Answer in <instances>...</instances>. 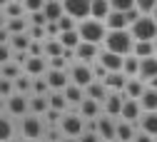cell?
I'll return each mask as SVG.
<instances>
[{"mask_svg":"<svg viewBox=\"0 0 157 142\" xmlns=\"http://www.w3.org/2000/svg\"><path fill=\"white\" fill-rule=\"evenodd\" d=\"M57 28H60V33L77 30V20H75V17H70V15H63L60 20H57Z\"/></svg>","mask_w":157,"mask_h":142,"instance_id":"40","label":"cell"},{"mask_svg":"<svg viewBox=\"0 0 157 142\" xmlns=\"http://www.w3.org/2000/svg\"><path fill=\"white\" fill-rule=\"evenodd\" d=\"M48 102H50V107L52 110H57V112H65L67 110V97L60 92V90H50V95H48Z\"/></svg>","mask_w":157,"mask_h":142,"instance_id":"29","label":"cell"},{"mask_svg":"<svg viewBox=\"0 0 157 142\" xmlns=\"http://www.w3.org/2000/svg\"><path fill=\"white\" fill-rule=\"evenodd\" d=\"M60 127H63V135L65 137H80L82 130H85V122H82V117L75 115V112H63Z\"/></svg>","mask_w":157,"mask_h":142,"instance_id":"5","label":"cell"},{"mask_svg":"<svg viewBox=\"0 0 157 142\" xmlns=\"http://www.w3.org/2000/svg\"><path fill=\"white\" fill-rule=\"evenodd\" d=\"M102 137L97 135V132H90V130H82V135L77 137V142H100Z\"/></svg>","mask_w":157,"mask_h":142,"instance_id":"49","label":"cell"},{"mask_svg":"<svg viewBox=\"0 0 157 142\" xmlns=\"http://www.w3.org/2000/svg\"><path fill=\"white\" fill-rule=\"evenodd\" d=\"M65 142H77V137H67V140H65Z\"/></svg>","mask_w":157,"mask_h":142,"instance_id":"60","label":"cell"},{"mask_svg":"<svg viewBox=\"0 0 157 142\" xmlns=\"http://www.w3.org/2000/svg\"><path fill=\"white\" fill-rule=\"evenodd\" d=\"M110 8L120 10V13H127L130 8H135V0H110Z\"/></svg>","mask_w":157,"mask_h":142,"instance_id":"42","label":"cell"},{"mask_svg":"<svg viewBox=\"0 0 157 142\" xmlns=\"http://www.w3.org/2000/svg\"><path fill=\"white\" fill-rule=\"evenodd\" d=\"M100 142H107V140H100Z\"/></svg>","mask_w":157,"mask_h":142,"instance_id":"64","label":"cell"},{"mask_svg":"<svg viewBox=\"0 0 157 142\" xmlns=\"http://www.w3.org/2000/svg\"><path fill=\"white\" fill-rule=\"evenodd\" d=\"M97 63H102L107 67V72H120L122 63H125V55H117V52H110V50H100Z\"/></svg>","mask_w":157,"mask_h":142,"instance_id":"11","label":"cell"},{"mask_svg":"<svg viewBox=\"0 0 157 142\" xmlns=\"http://www.w3.org/2000/svg\"><path fill=\"white\" fill-rule=\"evenodd\" d=\"M5 28H8V33H10V35L25 33V30H28V20H25V17H8Z\"/></svg>","mask_w":157,"mask_h":142,"instance_id":"36","label":"cell"},{"mask_svg":"<svg viewBox=\"0 0 157 142\" xmlns=\"http://www.w3.org/2000/svg\"><path fill=\"white\" fill-rule=\"evenodd\" d=\"M45 117H48V122H57V120H63V112H57V110L50 107V110L45 112Z\"/></svg>","mask_w":157,"mask_h":142,"instance_id":"54","label":"cell"},{"mask_svg":"<svg viewBox=\"0 0 157 142\" xmlns=\"http://www.w3.org/2000/svg\"><path fill=\"white\" fill-rule=\"evenodd\" d=\"M157 137H152V135H147V132H142V130H137V135H135V140L132 142H155Z\"/></svg>","mask_w":157,"mask_h":142,"instance_id":"51","label":"cell"},{"mask_svg":"<svg viewBox=\"0 0 157 142\" xmlns=\"http://www.w3.org/2000/svg\"><path fill=\"white\" fill-rule=\"evenodd\" d=\"M155 5H157V0H135V8L140 10L142 15H150L155 10Z\"/></svg>","mask_w":157,"mask_h":142,"instance_id":"41","label":"cell"},{"mask_svg":"<svg viewBox=\"0 0 157 142\" xmlns=\"http://www.w3.org/2000/svg\"><path fill=\"white\" fill-rule=\"evenodd\" d=\"M145 90H147V85H145V80H140V77H127V85H125L122 95H125L127 100H140Z\"/></svg>","mask_w":157,"mask_h":142,"instance_id":"17","label":"cell"},{"mask_svg":"<svg viewBox=\"0 0 157 142\" xmlns=\"http://www.w3.org/2000/svg\"><path fill=\"white\" fill-rule=\"evenodd\" d=\"M115 132H117V120L110 117V115H97V135L107 142H112Z\"/></svg>","mask_w":157,"mask_h":142,"instance_id":"10","label":"cell"},{"mask_svg":"<svg viewBox=\"0 0 157 142\" xmlns=\"http://www.w3.org/2000/svg\"><path fill=\"white\" fill-rule=\"evenodd\" d=\"M45 17H48V23H57L63 15H65V8H63V0H50V3H45L43 8Z\"/></svg>","mask_w":157,"mask_h":142,"instance_id":"23","label":"cell"},{"mask_svg":"<svg viewBox=\"0 0 157 142\" xmlns=\"http://www.w3.org/2000/svg\"><path fill=\"white\" fill-rule=\"evenodd\" d=\"M45 33H48V37H57V35H60V28H57V23H48Z\"/></svg>","mask_w":157,"mask_h":142,"instance_id":"53","label":"cell"},{"mask_svg":"<svg viewBox=\"0 0 157 142\" xmlns=\"http://www.w3.org/2000/svg\"><path fill=\"white\" fill-rule=\"evenodd\" d=\"M155 75H157V55L142 57V60H140V75H137V77L147 83V80H152Z\"/></svg>","mask_w":157,"mask_h":142,"instance_id":"20","label":"cell"},{"mask_svg":"<svg viewBox=\"0 0 157 142\" xmlns=\"http://www.w3.org/2000/svg\"><path fill=\"white\" fill-rule=\"evenodd\" d=\"M92 75H95V80H105L107 77V67L95 60V63H92Z\"/></svg>","mask_w":157,"mask_h":142,"instance_id":"46","label":"cell"},{"mask_svg":"<svg viewBox=\"0 0 157 142\" xmlns=\"http://www.w3.org/2000/svg\"><path fill=\"white\" fill-rule=\"evenodd\" d=\"M132 55L135 57H150V55H157L155 52V40H135V45H132Z\"/></svg>","mask_w":157,"mask_h":142,"instance_id":"25","label":"cell"},{"mask_svg":"<svg viewBox=\"0 0 157 142\" xmlns=\"http://www.w3.org/2000/svg\"><path fill=\"white\" fill-rule=\"evenodd\" d=\"M140 15H142V13H140V10H137V8H130V10L125 13V20H127V23L132 25V23H135V20H137V17H140Z\"/></svg>","mask_w":157,"mask_h":142,"instance_id":"52","label":"cell"},{"mask_svg":"<svg viewBox=\"0 0 157 142\" xmlns=\"http://www.w3.org/2000/svg\"><path fill=\"white\" fill-rule=\"evenodd\" d=\"M10 142H20V140H10Z\"/></svg>","mask_w":157,"mask_h":142,"instance_id":"62","label":"cell"},{"mask_svg":"<svg viewBox=\"0 0 157 142\" xmlns=\"http://www.w3.org/2000/svg\"><path fill=\"white\" fill-rule=\"evenodd\" d=\"M28 110H30V100H28L25 95L13 92V95L8 97V112H10V115H20V117H25Z\"/></svg>","mask_w":157,"mask_h":142,"instance_id":"12","label":"cell"},{"mask_svg":"<svg viewBox=\"0 0 157 142\" xmlns=\"http://www.w3.org/2000/svg\"><path fill=\"white\" fill-rule=\"evenodd\" d=\"M13 92H15L13 80H8V77H0V97H10Z\"/></svg>","mask_w":157,"mask_h":142,"instance_id":"43","label":"cell"},{"mask_svg":"<svg viewBox=\"0 0 157 142\" xmlns=\"http://www.w3.org/2000/svg\"><path fill=\"white\" fill-rule=\"evenodd\" d=\"M23 10H25L23 3H15V0H10L3 13H5V17H23Z\"/></svg>","mask_w":157,"mask_h":142,"instance_id":"38","label":"cell"},{"mask_svg":"<svg viewBox=\"0 0 157 142\" xmlns=\"http://www.w3.org/2000/svg\"><path fill=\"white\" fill-rule=\"evenodd\" d=\"M5 23H8V17H5V13L0 10V28H5Z\"/></svg>","mask_w":157,"mask_h":142,"instance_id":"57","label":"cell"},{"mask_svg":"<svg viewBox=\"0 0 157 142\" xmlns=\"http://www.w3.org/2000/svg\"><path fill=\"white\" fill-rule=\"evenodd\" d=\"M122 102H125V95H122V92H115V90H110V95L105 97V102H102L105 115H110V117H117V120H120Z\"/></svg>","mask_w":157,"mask_h":142,"instance_id":"9","label":"cell"},{"mask_svg":"<svg viewBox=\"0 0 157 142\" xmlns=\"http://www.w3.org/2000/svg\"><path fill=\"white\" fill-rule=\"evenodd\" d=\"M17 75H20V70H17V63H5V65H3V77L15 80Z\"/></svg>","mask_w":157,"mask_h":142,"instance_id":"44","label":"cell"},{"mask_svg":"<svg viewBox=\"0 0 157 142\" xmlns=\"http://www.w3.org/2000/svg\"><path fill=\"white\" fill-rule=\"evenodd\" d=\"M23 5H25L28 13H37V10L45 8V0H23Z\"/></svg>","mask_w":157,"mask_h":142,"instance_id":"45","label":"cell"},{"mask_svg":"<svg viewBox=\"0 0 157 142\" xmlns=\"http://www.w3.org/2000/svg\"><path fill=\"white\" fill-rule=\"evenodd\" d=\"M63 95L67 97V102H70V105H80L82 100H85V87H80V85L70 83V85L63 90Z\"/></svg>","mask_w":157,"mask_h":142,"instance_id":"28","label":"cell"},{"mask_svg":"<svg viewBox=\"0 0 157 142\" xmlns=\"http://www.w3.org/2000/svg\"><path fill=\"white\" fill-rule=\"evenodd\" d=\"M77 115H80L82 120H95L97 115H100V102L97 100H90V97H85L80 105H77Z\"/></svg>","mask_w":157,"mask_h":142,"instance_id":"19","label":"cell"},{"mask_svg":"<svg viewBox=\"0 0 157 142\" xmlns=\"http://www.w3.org/2000/svg\"><path fill=\"white\" fill-rule=\"evenodd\" d=\"M137 122H140V130L142 132L157 137V112H142V117L137 120Z\"/></svg>","mask_w":157,"mask_h":142,"instance_id":"26","label":"cell"},{"mask_svg":"<svg viewBox=\"0 0 157 142\" xmlns=\"http://www.w3.org/2000/svg\"><path fill=\"white\" fill-rule=\"evenodd\" d=\"M97 55H100V45L80 40V45L75 48V63H87V65H92L95 60H97Z\"/></svg>","mask_w":157,"mask_h":142,"instance_id":"8","label":"cell"},{"mask_svg":"<svg viewBox=\"0 0 157 142\" xmlns=\"http://www.w3.org/2000/svg\"><path fill=\"white\" fill-rule=\"evenodd\" d=\"M33 92L35 95H50V85L45 77H33Z\"/></svg>","mask_w":157,"mask_h":142,"instance_id":"39","label":"cell"},{"mask_svg":"<svg viewBox=\"0 0 157 142\" xmlns=\"http://www.w3.org/2000/svg\"><path fill=\"white\" fill-rule=\"evenodd\" d=\"M110 0H90V17L95 20H102L105 23V17L110 15Z\"/></svg>","mask_w":157,"mask_h":142,"instance_id":"24","label":"cell"},{"mask_svg":"<svg viewBox=\"0 0 157 142\" xmlns=\"http://www.w3.org/2000/svg\"><path fill=\"white\" fill-rule=\"evenodd\" d=\"M102 45H105V50H110V52L130 55V52H132V45H135V37L130 35V30H107Z\"/></svg>","mask_w":157,"mask_h":142,"instance_id":"1","label":"cell"},{"mask_svg":"<svg viewBox=\"0 0 157 142\" xmlns=\"http://www.w3.org/2000/svg\"><path fill=\"white\" fill-rule=\"evenodd\" d=\"M140 107H142V112H157V90L147 87V90L142 92V97H140Z\"/></svg>","mask_w":157,"mask_h":142,"instance_id":"27","label":"cell"},{"mask_svg":"<svg viewBox=\"0 0 157 142\" xmlns=\"http://www.w3.org/2000/svg\"><path fill=\"white\" fill-rule=\"evenodd\" d=\"M150 15H152V17H155V20H157V5H155V10H152V13H150Z\"/></svg>","mask_w":157,"mask_h":142,"instance_id":"58","label":"cell"},{"mask_svg":"<svg viewBox=\"0 0 157 142\" xmlns=\"http://www.w3.org/2000/svg\"><path fill=\"white\" fill-rule=\"evenodd\" d=\"M20 132L25 140H40L45 135V127H43V120L40 115H25L23 117V125H20Z\"/></svg>","mask_w":157,"mask_h":142,"instance_id":"4","label":"cell"},{"mask_svg":"<svg viewBox=\"0 0 157 142\" xmlns=\"http://www.w3.org/2000/svg\"><path fill=\"white\" fill-rule=\"evenodd\" d=\"M45 80H48V85H50V90H65L67 85H70V72L67 70H48L45 72Z\"/></svg>","mask_w":157,"mask_h":142,"instance_id":"13","label":"cell"},{"mask_svg":"<svg viewBox=\"0 0 157 142\" xmlns=\"http://www.w3.org/2000/svg\"><path fill=\"white\" fill-rule=\"evenodd\" d=\"M147 87H152V90H157V75H155L152 80H147Z\"/></svg>","mask_w":157,"mask_h":142,"instance_id":"56","label":"cell"},{"mask_svg":"<svg viewBox=\"0 0 157 142\" xmlns=\"http://www.w3.org/2000/svg\"><path fill=\"white\" fill-rule=\"evenodd\" d=\"M23 67H25V75L30 77H43L48 72V57H28Z\"/></svg>","mask_w":157,"mask_h":142,"instance_id":"15","label":"cell"},{"mask_svg":"<svg viewBox=\"0 0 157 142\" xmlns=\"http://www.w3.org/2000/svg\"><path fill=\"white\" fill-rule=\"evenodd\" d=\"M30 37L33 40H48V33H45V25H33V30H30Z\"/></svg>","mask_w":157,"mask_h":142,"instance_id":"47","label":"cell"},{"mask_svg":"<svg viewBox=\"0 0 157 142\" xmlns=\"http://www.w3.org/2000/svg\"><path fill=\"white\" fill-rule=\"evenodd\" d=\"M155 52H157V37H155Z\"/></svg>","mask_w":157,"mask_h":142,"instance_id":"61","label":"cell"},{"mask_svg":"<svg viewBox=\"0 0 157 142\" xmlns=\"http://www.w3.org/2000/svg\"><path fill=\"white\" fill-rule=\"evenodd\" d=\"M110 95V90H107V85L102 83V80H92V83L85 87V97H90V100H97V102H105V97Z\"/></svg>","mask_w":157,"mask_h":142,"instance_id":"16","label":"cell"},{"mask_svg":"<svg viewBox=\"0 0 157 142\" xmlns=\"http://www.w3.org/2000/svg\"><path fill=\"white\" fill-rule=\"evenodd\" d=\"M10 57H13V52H10V43H0V65L10 63Z\"/></svg>","mask_w":157,"mask_h":142,"instance_id":"48","label":"cell"},{"mask_svg":"<svg viewBox=\"0 0 157 142\" xmlns=\"http://www.w3.org/2000/svg\"><path fill=\"white\" fill-rule=\"evenodd\" d=\"M13 85H15V92L28 95V92H33V77H30V75H17V77L13 80Z\"/></svg>","mask_w":157,"mask_h":142,"instance_id":"34","label":"cell"},{"mask_svg":"<svg viewBox=\"0 0 157 142\" xmlns=\"http://www.w3.org/2000/svg\"><path fill=\"white\" fill-rule=\"evenodd\" d=\"M77 33H80V40L85 43H95V45H102V40L107 35V28L102 20H95V17H85L77 23Z\"/></svg>","mask_w":157,"mask_h":142,"instance_id":"2","label":"cell"},{"mask_svg":"<svg viewBox=\"0 0 157 142\" xmlns=\"http://www.w3.org/2000/svg\"><path fill=\"white\" fill-rule=\"evenodd\" d=\"M92 80H95L92 65H87V63H72V67H70V83L80 85V87H87Z\"/></svg>","mask_w":157,"mask_h":142,"instance_id":"6","label":"cell"},{"mask_svg":"<svg viewBox=\"0 0 157 142\" xmlns=\"http://www.w3.org/2000/svg\"><path fill=\"white\" fill-rule=\"evenodd\" d=\"M0 43H10V33H8V28H0Z\"/></svg>","mask_w":157,"mask_h":142,"instance_id":"55","label":"cell"},{"mask_svg":"<svg viewBox=\"0 0 157 142\" xmlns=\"http://www.w3.org/2000/svg\"><path fill=\"white\" fill-rule=\"evenodd\" d=\"M102 83L107 85V90H115V92H122L125 85H127V75L120 70V72H107V77L102 80Z\"/></svg>","mask_w":157,"mask_h":142,"instance_id":"22","label":"cell"},{"mask_svg":"<svg viewBox=\"0 0 157 142\" xmlns=\"http://www.w3.org/2000/svg\"><path fill=\"white\" fill-rule=\"evenodd\" d=\"M30 110L35 112V115H45L48 110H50V102H48V95H35V97H30Z\"/></svg>","mask_w":157,"mask_h":142,"instance_id":"31","label":"cell"},{"mask_svg":"<svg viewBox=\"0 0 157 142\" xmlns=\"http://www.w3.org/2000/svg\"><path fill=\"white\" fill-rule=\"evenodd\" d=\"M43 45H45V57H57V55H63V50H65L57 37H48Z\"/></svg>","mask_w":157,"mask_h":142,"instance_id":"35","label":"cell"},{"mask_svg":"<svg viewBox=\"0 0 157 142\" xmlns=\"http://www.w3.org/2000/svg\"><path fill=\"white\" fill-rule=\"evenodd\" d=\"M130 35L135 40H155L157 37V20L152 15H140L130 25Z\"/></svg>","mask_w":157,"mask_h":142,"instance_id":"3","label":"cell"},{"mask_svg":"<svg viewBox=\"0 0 157 142\" xmlns=\"http://www.w3.org/2000/svg\"><path fill=\"white\" fill-rule=\"evenodd\" d=\"M135 135H137V125H135V122L117 120V132H115V140H117V142H132Z\"/></svg>","mask_w":157,"mask_h":142,"instance_id":"18","label":"cell"},{"mask_svg":"<svg viewBox=\"0 0 157 142\" xmlns=\"http://www.w3.org/2000/svg\"><path fill=\"white\" fill-rule=\"evenodd\" d=\"M63 8H65V15L75 17L77 23L90 17V0H63Z\"/></svg>","mask_w":157,"mask_h":142,"instance_id":"7","label":"cell"},{"mask_svg":"<svg viewBox=\"0 0 157 142\" xmlns=\"http://www.w3.org/2000/svg\"><path fill=\"white\" fill-rule=\"evenodd\" d=\"M15 3H23V0H15Z\"/></svg>","mask_w":157,"mask_h":142,"instance_id":"63","label":"cell"},{"mask_svg":"<svg viewBox=\"0 0 157 142\" xmlns=\"http://www.w3.org/2000/svg\"><path fill=\"white\" fill-rule=\"evenodd\" d=\"M57 40H60V43H63V48H77V45H80V33H77V30H67V33H60V35H57Z\"/></svg>","mask_w":157,"mask_h":142,"instance_id":"33","label":"cell"},{"mask_svg":"<svg viewBox=\"0 0 157 142\" xmlns=\"http://www.w3.org/2000/svg\"><path fill=\"white\" fill-rule=\"evenodd\" d=\"M122 72H125L127 77H137V75H140V57H135L132 52H130V55H125Z\"/></svg>","mask_w":157,"mask_h":142,"instance_id":"30","label":"cell"},{"mask_svg":"<svg viewBox=\"0 0 157 142\" xmlns=\"http://www.w3.org/2000/svg\"><path fill=\"white\" fill-rule=\"evenodd\" d=\"M10 140H13V122L5 115H0V142H10Z\"/></svg>","mask_w":157,"mask_h":142,"instance_id":"37","label":"cell"},{"mask_svg":"<svg viewBox=\"0 0 157 142\" xmlns=\"http://www.w3.org/2000/svg\"><path fill=\"white\" fill-rule=\"evenodd\" d=\"M30 20H33V25H48V17L43 10H37V13H30Z\"/></svg>","mask_w":157,"mask_h":142,"instance_id":"50","label":"cell"},{"mask_svg":"<svg viewBox=\"0 0 157 142\" xmlns=\"http://www.w3.org/2000/svg\"><path fill=\"white\" fill-rule=\"evenodd\" d=\"M142 117V107H140V100H127L122 102V112H120V120H127V122H135Z\"/></svg>","mask_w":157,"mask_h":142,"instance_id":"14","label":"cell"},{"mask_svg":"<svg viewBox=\"0 0 157 142\" xmlns=\"http://www.w3.org/2000/svg\"><path fill=\"white\" fill-rule=\"evenodd\" d=\"M8 3H10V0H0V8H5Z\"/></svg>","mask_w":157,"mask_h":142,"instance_id":"59","label":"cell"},{"mask_svg":"<svg viewBox=\"0 0 157 142\" xmlns=\"http://www.w3.org/2000/svg\"><path fill=\"white\" fill-rule=\"evenodd\" d=\"M33 43V37L28 33H17V35H10V48L13 50H28Z\"/></svg>","mask_w":157,"mask_h":142,"instance_id":"32","label":"cell"},{"mask_svg":"<svg viewBox=\"0 0 157 142\" xmlns=\"http://www.w3.org/2000/svg\"><path fill=\"white\" fill-rule=\"evenodd\" d=\"M105 28H107V30H127L130 23L125 20V13H120V10H110V15L105 17Z\"/></svg>","mask_w":157,"mask_h":142,"instance_id":"21","label":"cell"}]
</instances>
